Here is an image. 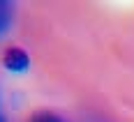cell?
Here are the masks:
<instances>
[{
    "label": "cell",
    "instance_id": "6da1fadb",
    "mask_svg": "<svg viewBox=\"0 0 134 122\" xmlns=\"http://www.w3.org/2000/svg\"><path fill=\"white\" fill-rule=\"evenodd\" d=\"M2 65L7 71H12V74H23L30 69V58L23 48H19V46H9L5 55H2Z\"/></svg>",
    "mask_w": 134,
    "mask_h": 122
},
{
    "label": "cell",
    "instance_id": "3957f363",
    "mask_svg": "<svg viewBox=\"0 0 134 122\" xmlns=\"http://www.w3.org/2000/svg\"><path fill=\"white\" fill-rule=\"evenodd\" d=\"M30 122H65L60 115H55V113H51V111H40V113H35L32 118H30Z\"/></svg>",
    "mask_w": 134,
    "mask_h": 122
},
{
    "label": "cell",
    "instance_id": "277c9868",
    "mask_svg": "<svg viewBox=\"0 0 134 122\" xmlns=\"http://www.w3.org/2000/svg\"><path fill=\"white\" fill-rule=\"evenodd\" d=\"M0 122H5V120H2V113H0Z\"/></svg>",
    "mask_w": 134,
    "mask_h": 122
},
{
    "label": "cell",
    "instance_id": "7a4b0ae2",
    "mask_svg": "<svg viewBox=\"0 0 134 122\" xmlns=\"http://www.w3.org/2000/svg\"><path fill=\"white\" fill-rule=\"evenodd\" d=\"M12 21H14V5L7 0H0V37L12 28Z\"/></svg>",
    "mask_w": 134,
    "mask_h": 122
}]
</instances>
